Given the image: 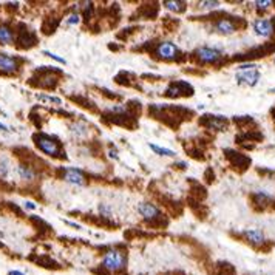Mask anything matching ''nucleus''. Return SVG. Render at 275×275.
Masks as SVG:
<instances>
[{
  "label": "nucleus",
  "instance_id": "nucleus-1",
  "mask_svg": "<svg viewBox=\"0 0 275 275\" xmlns=\"http://www.w3.org/2000/svg\"><path fill=\"white\" fill-rule=\"evenodd\" d=\"M125 264H127V256L122 251L112 249L104 254L102 266L105 269L112 272H118V271H122L125 268Z\"/></svg>",
  "mask_w": 275,
  "mask_h": 275
},
{
  "label": "nucleus",
  "instance_id": "nucleus-2",
  "mask_svg": "<svg viewBox=\"0 0 275 275\" xmlns=\"http://www.w3.org/2000/svg\"><path fill=\"white\" fill-rule=\"evenodd\" d=\"M34 141H36V145L39 147V150L43 152L45 155H48V157H53V158L62 157L60 145L56 139H53V138L47 135H38V136H34Z\"/></svg>",
  "mask_w": 275,
  "mask_h": 275
},
{
  "label": "nucleus",
  "instance_id": "nucleus-3",
  "mask_svg": "<svg viewBox=\"0 0 275 275\" xmlns=\"http://www.w3.org/2000/svg\"><path fill=\"white\" fill-rule=\"evenodd\" d=\"M155 54L164 60H175L179 54V48L173 42H161L155 50Z\"/></svg>",
  "mask_w": 275,
  "mask_h": 275
},
{
  "label": "nucleus",
  "instance_id": "nucleus-4",
  "mask_svg": "<svg viewBox=\"0 0 275 275\" xmlns=\"http://www.w3.org/2000/svg\"><path fill=\"white\" fill-rule=\"evenodd\" d=\"M260 71L256 68L252 70H246V71H236L235 79L240 85H246V87H255L260 80Z\"/></svg>",
  "mask_w": 275,
  "mask_h": 275
},
{
  "label": "nucleus",
  "instance_id": "nucleus-5",
  "mask_svg": "<svg viewBox=\"0 0 275 275\" xmlns=\"http://www.w3.org/2000/svg\"><path fill=\"white\" fill-rule=\"evenodd\" d=\"M196 59L201 63H216L219 59L223 58V53L216 50V48H210V47H201L196 50Z\"/></svg>",
  "mask_w": 275,
  "mask_h": 275
},
{
  "label": "nucleus",
  "instance_id": "nucleus-6",
  "mask_svg": "<svg viewBox=\"0 0 275 275\" xmlns=\"http://www.w3.org/2000/svg\"><path fill=\"white\" fill-rule=\"evenodd\" d=\"M63 181L68 182L71 186L76 187H85L87 186V178L79 169H73V167H67L65 173H63Z\"/></svg>",
  "mask_w": 275,
  "mask_h": 275
},
{
  "label": "nucleus",
  "instance_id": "nucleus-7",
  "mask_svg": "<svg viewBox=\"0 0 275 275\" xmlns=\"http://www.w3.org/2000/svg\"><path fill=\"white\" fill-rule=\"evenodd\" d=\"M252 28H254L255 36H258V38H263V39H268L274 33V23L269 19H256V20L252 22Z\"/></svg>",
  "mask_w": 275,
  "mask_h": 275
},
{
  "label": "nucleus",
  "instance_id": "nucleus-8",
  "mask_svg": "<svg viewBox=\"0 0 275 275\" xmlns=\"http://www.w3.org/2000/svg\"><path fill=\"white\" fill-rule=\"evenodd\" d=\"M212 31L221 36H231L236 31V23L231 19H218L212 23Z\"/></svg>",
  "mask_w": 275,
  "mask_h": 275
},
{
  "label": "nucleus",
  "instance_id": "nucleus-9",
  "mask_svg": "<svg viewBox=\"0 0 275 275\" xmlns=\"http://www.w3.org/2000/svg\"><path fill=\"white\" fill-rule=\"evenodd\" d=\"M138 212L141 214L144 219H147V221H153V219L161 216V210L153 203H149V201H144V203L138 206Z\"/></svg>",
  "mask_w": 275,
  "mask_h": 275
},
{
  "label": "nucleus",
  "instance_id": "nucleus-10",
  "mask_svg": "<svg viewBox=\"0 0 275 275\" xmlns=\"http://www.w3.org/2000/svg\"><path fill=\"white\" fill-rule=\"evenodd\" d=\"M17 68H19V63H17V60L13 56L6 53H0V73L11 75V73L17 71Z\"/></svg>",
  "mask_w": 275,
  "mask_h": 275
},
{
  "label": "nucleus",
  "instance_id": "nucleus-11",
  "mask_svg": "<svg viewBox=\"0 0 275 275\" xmlns=\"http://www.w3.org/2000/svg\"><path fill=\"white\" fill-rule=\"evenodd\" d=\"M16 173L22 181H28V182L38 178V172H36V169H33L31 166H26V164H19V166L16 167Z\"/></svg>",
  "mask_w": 275,
  "mask_h": 275
},
{
  "label": "nucleus",
  "instance_id": "nucleus-12",
  "mask_svg": "<svg viewBox=\"0 0 275 275\" xmlns=\"http://www.w3.org/2000/svg\"><path fill=\"white\" fill-rule=\"evenodd\" d=\"M243 235L251 244H263L264 240H266L264 234L260 231V229H249V231H244Z\"/></svg>",
  "mask_w": 275,
  "mask_h": 275
},
{
  "label": "nucleus",
  "instance_id": "nucleus-13",
  "mask_svg": "<svg viewBox=\"0 0 275 275\" xmlns=\"http://www.w3.org/2000/svg\"><path fill=\"white\" fill-rule=\"evenodd\" d=\"M187 90L192 91L190 85L189 84H184V82H175V84H172L167 91H166V95L167 96H179V95H189L187 93Z\"/></svg>",
  "mask_w": 275,
  "mask_h": 275
},
{
  "label": "nucleus",
  "instance_id": "nucleus-14",
  "mask_svg": "<svg viewBox=\"0 0 275 275\" xmlns=\"http://www.w3.org/2000/svg\"><path fill=\"white\" fill-rule=\"evenodd\" d=\"M70 132H71L73 136L79 138V139H84V138L88 136L90 128H88V125L84 124V122H73V124L70 125Z\"/></svg>",
  "mask_w": 275,
  "mask_h": 275
},
{
  "label": "nucleus",
  "instance_id": "nucleus-15",
  "mask_svg": "<svg viewBox=\"0 0 275 275\" xmlns=\"http://www.w3.org/2000/svg\"><path fill=\"white\" fill-rule=\"evenodd\" d=\"M14 42V31L8 25H0V45H11Z\"/></svg>",
  "mask_w": 275,
  "mask_h": 275
},
{
  "label": "nucleus",
  "instance_id": "nucleus-16",
  "mask_svg": "<svg viewBox=\"0 0 275 275\" xmlns=\"http://www.w3.org/2000/svg\"><path fill=\"white\" fill-rule=\"evenodd\" d=\"M162 6L172 13H184L187 8V3L179 2V0H167V2H162Z\"/></svg>",
  "mask_w": 275,
  "mask_h": 275
},
{
  "label": "nucleus",
  "instance_id": "nucleus-17",
  "mask_svg": "<svg viewBox=\"0 0 275 275\" xmlns=\"http://www.w3.org/2000/svg\"><path fill=\"white\" fill-rule=\"evenodd\" d=\"M11 172H13V166L10 158L2 157L0 158V179H8L11 177Z\"/></svg>",
  "mask_w": 275,
  "mask_h": 275
},
{
  "label": "nucleus",
  "instance_id": "nucleus-18",
  "mask_svg": "<svg viewBox=\"0 0 275 275\" xmlns=\"http://www.w3.org/2000/svg\"><path fill=\"white\" fill-rule=\"evenodd\" d=\"M210 122L207 124L209 128H212V130H224L226 128V121L223 119V116H210Z\"/></svg>",
  "mask_w": 275,
  "mask_h": 275
},
{
  "label": "nucleus",
  "instance_id": "nucleus-19",
  "mask_svg": "<svg viewBox=\"0 0 275 275\" xmlns=\"http://www.w3.org/2000/svg\"><path fill=\"white\" fill-rule=\"evenodd\" d=\"M149 147L157 155H161V157H167V158L175 157V152H173V150L166 149V147H159V145H157V144H149Z\"/></svg>",
  "mask_w": 275,
  "mask_h": 275
},
{
  "label": "nucleus",
  "instance_id": "nucleus-20",
  "mask_svg": "<svg viewBox=\"0 0 275 275\" xmlns=\"http://www.w3.org/2000/svg\"><path fill=\"white\" fill-rule=\"evenodd\" d=\"M65 22V25H70V26H73V25H78L79 22H80V14L79 13H71V14H68L67 16V19L63 20Z\"/></svg>",
  "mask_w": 275,
  "mask_h": 275
},
{
  "label": "nucleus",
  "instance_id": "nucleus-21",
  "mask_svg": "<svg viewBox=\"0 0 275 275\" xmlns=\"http://www.w3.org/2000/svg\"><path fill=\"white\" fill-rule=\"evenodd\" d=\"M98 209H99L100 216H105V218L112 216V206H110V204H107V203H100Z\"/></svg>",
  "mask_w": 275,
  "mask_h": 275
},
{
  "label": "nucleus",
  "instance_id": "nucleus-22",
  "mask_svg": "<svg viewBox=\"0 0 275 275\" xmlns=\"http://www.w3.org/2000/svg\"><path fill=\"white\" fill-rule=\"evenodd\" d=\"M198 6L201 10H206V11H210V10H215V8L219 6V2H210V0H206V2H199Z\"/></svg>",
  "mask_w": 275,
  "mask_h": 275
},
{
  "label": "nucleus",
  "instance_id": "nucleus-23",
  "mask_svg": "<svg viewBox=\"0 0 275 275\" xmlns=\"http://www.w3.org/2000/svg\"><path fill=\"white\" fill-rule=\"evenodd\" d=\"M255 198H256V201H258L260 204H266V203H269V201L272 199V196L268 195V194H264V192H258V194H255Z\"/></svg>",
  "mask_w": 275,
  "mask_h": 275
},
{
  "label": "nucleus",
  "instance_id": "nucleus-24",
  "mask_svg": "<svg viewBox=\"0 0 275 275\" xmlns=\"http://www.w3.org/2000/svg\"><path fill=\"white\" fill-rule=\"evenodd\" d=\"M255 6H256V10H269V8L272 6V2L271 0H256L255 2Z\"/></svg>",
  "mask_w": 275,
  "mask_h": 275
},
{
  "label": "nucleus",
  "instance_id": "nucleus-25",
  "mask_svg": "<svg viewBox=\"0 0 275 275\" xmlns=\"http://www.w3.org/2000/svg\"><path fill=\"white\" fill-rule=\"evenodd\" d=\"M38 99H40V100H47V102H53V104H62V99H60V98H56V96L39 95Z\"/></svg>",
  "mask_w": 275,
  "mask_h": 275
},
{
  "label": "nucleus",
  "instance_id": "nucleus-26",
  "mask_svg": "<svg viewBox=\"0 0 275 275\" xmlns=\"http://www.w3.org/2000/svg\"><path fill=\"white\" fill-rule=\"evenodd\" d=\"M43 54H45V56H47V58L53 59V60H56V62H59V63H63V65H65V63H67V60H65V59L60 58V56H58V54L51 53V51H43Z\"/></svg>",
  "mask_w": 275,
  "mask_h": 275
},
{
  "label": "nucleus",
  "instance_id": "nucleus-27",
  "mask_svg": "<svg viewBox=\"0 0 275 275\" xmlns=\"http://www.w3.org/2000/svg\"><path fill=\"white\" fill-rule=\"evenodd\" d=\"M252 68H256L255 63L249 62V63H241L240 67H238V71H246V70H252Z\"/></svg>",
  "mask_w": 275,
  "mask_h": 275
},
{
  "label": "nucleus",
  "instance_id": "nucleus-28",
  "mask_svg": "<svg viewBox=\"0 0 275 275\" xmlns=\"http://www.w3.org/2000/svg\"><path fill=\"white\" fill-rule=\"evenodd\" d=\"M25 209H28V210H34L36 209V204L33 203V201H25Z\"/></svg>",
  "mask_w": 275,
  "mask_h": 275
},
{
  "label": "nucleus",
  "instance_id": "nucleus-29",
  "mask_svg": "<svg viewBox=\"0 0 275 275\" xmlns=\"http://www.w3.org/2000/svg\"><path fill=\"white\" fill-rule=\"evenodd\" d=\"M108 153H110V157H112L113 159H118V158H119V157H118V152H116L115 149H113V150H110Z\"/></svg>",
  "mask_w": 275,
  "mask_h": 275
},
{
  "label": "nucleus",
  "instance_id": "nucleus-30",
  "mask_svg": "<svg viewBox=\"0 0 275 275\" xmlns=\"http://www.w3.org/2000/svg\"><path fill=\"white\" fill-rule=\"evenodd\" d=\"M8 275H25V274L20 272V271H10V272H8Z\"/></svg>",
  "mask_w": 275,
  "mask_h": 275
},
{
  "label": "nucleus",
  "instance_id": "nucleus-31",
  "mask_svg": "<svg viewBox=\"0 0 275 275\" xmlns=\"http://www.w3.org/2000/svg\"><path fill=\"white\" fill-rule=\"evenodd\" d=\"M0 130H2V132H8V127H6L5 124L0 122Z\"/></svg>",
  "mask_w": 275,
  "mask_h": 275
},
{
  "label": "nucleus",
  "instance_id": "nucleus-32",
  "mask_svg": "<svg viewBox=\"0 0 275 275\" xmlns=\"http://www.w3.org/2000/svg\"><path fill=\"white\" fill-rule=\"evenodd\" d=\"M271 91H272V93H274V91H275V88H272V90H271Z\"/></svg>",
  "mask_w": 275,
  "mask_h": 275
},
{
  "label": "nucleus",
  "instance_id": "nucleus-33",
  "mask_svg": "<svg viewBox=\"0 0 275 275\" xmlns=\"http://www.w3.org/2000/svg\"><path fill=\"white\" fill-rule=\"evenodd\" d=\"M0 244H2V243H0Z\"/></svg>",
  "mask_w": 275,
  "mask_h": 275
}]
</instances>
